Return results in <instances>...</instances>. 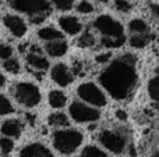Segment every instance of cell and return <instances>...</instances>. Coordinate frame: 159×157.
<instances>
[{"instance_id": "9a60e30c", "label": "cell", "mask_w": 159, "mask_h": 157, "mask_svg": "<svg viewBox=\"0 0 159 157\" xmlns=\"http://www.w3.org/2000/svg\"><path fill=\"white\" fill-rule=\"evenodd\" d=\"M27 64L31 68L36 70V71H46L49 68V60L45 57L43 54L38 53L35 49H32V52H30L25 57Z\"/></svg>"}, {"instance_id": "7402d4cb", "label": "cell", "mask_w": 159, "mask_h": 157, "mask_svg": "<svg viewBox=\"0 0 159 157\" xmlns=\"http://www.w3.org/2000/svg\"><path fill=\"white\" fill-rule=\"evenodd\" d=\"M3 68L10 74H20L21 71V64L16 57H10L3 60Z\"/></svg>"}, {"instance_id": "3957f363", "label": "cell", "mask_w": 159, "mask_h": 157, "mask_svg": "<svg viewBox=\"0 0 159 157\" xmlns=\"http://www.w3.org/2000/svg\"><path fill=\"white\" fill-rule=\"evenodd\" d=\"M8 4L13 10L30 17L32 24H41L50 14L48 0H8Z\"/></svg>"}, {"instance_id": "484cf974", "label": "cell", "mask_w": 159, "mask_h": 157, "mask_svg": "<svg viewBox=\"0 0 159 157\" xmlns=\"http://www.w3.org/2000/svg\"><path fill=\"white\" fill-rule=\"evenodd\" d=\"M14 150V141L8 136H2L0 138V153L3 156H8Z\"/></svg>"}, {"instance_id": "5bb4252c", "label": "cell", "mask_w": 159, "mask_h": 157, "mask_svg": "<svg viewBox=\"0 0 159 157\" xmlns=\"http://www.w3.org/2000/svg\"><path fill=\"white\" fill-rule=\"evenodd\" d=\"M69 50V43H67L64 39H56V40H50L46 42L45 45V52H46L48 56L50 57H63L64 54Z\"/></svg>"}, {"instance_id": "44dd1931", "label": "cell", "mask_w": 159, "mask_h": 157, "mask_svg": "<svg viewBox=\"0 0 159 157\" xmlns=\"http://www.w3.org/2000/svg\"><path fill=\"white\" fill-rule=\"evenodd\" d=\"M80 157H107V155L101 149V147L95 146V145H88L82 149Z\"/></svg>"}, {"instance_id": "603a6c76", "label": "cell", "mask_w": 159, "mask_h": 157, "mask_svg": "<svg viewBox=\"0 0 159 157\" xmlns=\"http://www.w3.org/2000/svg\"><path fill=\"white\" fill-rule=\"evenodd\" d=\"M14 113V106L7 96L0 93V116H8Z\"/></svg>"}, {"instance_id": "d4e9b609", "label": "cell", "mask_w": 159, "mask_h": 157, "mask_svg": "<svg viewBox=\"0 0 159 157\" xmlns=\"http://www.w3.org/2000/svg\"><path fill=\"white\" fill-rule=\"evenodd\" d=\"M148 95L154 102H158L159 97V78L155 75V77L151 78V81L148 82Z\"/></svg>"}, {"instance_id": "4fadbf2b", "label": "cell", "mask_w": 159, "mask_h": 157, "mask_svg": "<svg viewBox=\"0 0 159 157\" xmlns=\"http://www.w3.org/2000/svg\"><path fill=\"white\" fill-rule=\"evenodd\" d=\"M0 132L3 136H8L11 139H17L21 136L22 132V122L17 118H8L0 127Z\"/></svg>"}, {"instance_id": "d6a6232c", "label": "cell", "mask_w": 159, "mask_h": 157, "mask_svg": "<svg viewBox=\"0 0 159 157\" xmlns=\"http://www.w3.org/2000/svg\"><path fill=\"white\" fill-rule=\"evenodd\" d=\"M116 117H117L120 121H126L127 120V113L124 110H117L116 111Z\"/></svg>"}, {"instance_id": "5b68a950", "label": "cell", "mask_w": 159, "mask_h": 157, "mask_svg": "<svg viewBox=\"0 0 159 157\" xmlns=\"http://www.w3.org/2000/svg\"><path fill=\"white\" fill-rule=\"evenodd\" d=\"M93 28L101 33V38H126L123 24L109 14H101V15L96 17L95 21H93Z\"/></svg>"}, {"instance_id": "7a4b0ae2", "label": "cell", "mask_w": 159, "mask_h": 157, "mask_svg": "<svg viewBox=\"0 0 159 157\" xmlns=\"http://www.w3.org/2000/svg\"><path fill=\"white\" fill-rule=\"evenodd\" d=\"M53 147L63 156H71L81 147L84 135L81 131L73 128H59L53 134Z\"/></svg>"}, {"instance_id": "6da1fadb", "label": "cell", "mask_w": 159, "mask_h": 157, "mask_svg": "<svg viewBox=\"0 0 159 157\" xmlns=\"http://www.w3.org/2000/svg\"><path fill=\"white\" fill-rule=\"evenodd\" d=\"M137 82V58L130 53L112 60L99 74V83L115 100L129 99Z\"/></svg>"}, {"instance_id": "ba28073f", "label": "cell", "mask_w": 159, "mask_h": 157, "mask_svg": "<svg viewBox=\"0 0 159 157\" xmlns=\"http://www.w3.org/2000/svg\"><path fill=\"white\" fill-rule=\"evenodd\" d=\"M99 143L113 155H121L127 147V139L119 131L103 129L98 136Z\"/></svg>"}, {"instance_id": "277c9868", "label": "cell", "mask_w": 159, "mask_h": 157, "mask_svg": "<svg viewBox=\"0 0 159 157\" xmlns=\"http://www.w3.org/2000/svg\"><path fill=\"white\" fill-rule=\"evenodd\" d=\"M11 95H13L14 100L25 108L36 107L42 100V93L39 86L32 82H28V81H21V82L14 83L11 88Z\"/></svg>"}, {"instance_id": "ac0fdd59", "label": "cell", "mask_w": 159, "mask_h": 157, "mask_svg": "<svg viewBox=\"0 0 159 157\" xmlns=\"http://www.w3.org/2000/svg\"><path fill=\"white\" fill-rule=\"evenodd\" d=\"M48 122H49V125L56 127V128H66L70 125L69 117H67L64 113H60V111L50 114L49 118H48Z\"/></svg>"}, {"instance_id": "9c48e42d", "label": "cell", "mask_w": 159, "mask_h": 157, "mask_svg": "<svg viewBox=\"0 0 159 157\" xmlns=\"http://www.w3.org/2000/svg\"><path fill=\"white\" fill-rule=\"evenodd\" d=\"M50 78H52V81L56 85L61 86V88H66V86L71 85L73 81H74V75H73L71 70L64 63H57L52 67Z\"/></svg>"}, {"instance_id": "7c38bea8", "label": "cell", "mask_w": 159, "mask_h": 157, "mask_svg": "<svg viewBox=\"0 0 159 157\" xmlns=\"http://www.w3.org/2000/svg\"><path fill=\"white\" fill-rule=\"evenodd\" d=\"M57 22H59V27L61 28V31L66 32L67 35H70V36L78 35V33H81L82 29H84L82 22L74 15H61L60 18L57 19Z\"/></svg>"}, {"instance_id": "e0dca14e", "label": "cell", "mask_w": 159, "mask_h": 157, "mask_svg": "<svg viewBox=\"0 0 159 157\" xmlns=\"http://www.w3.org/2000/svg\"><path fill=\"white\" fill-rule=\"evenodd\" d=\"M38 38L43 42H50L56 39H63V33L53 27H43L38 31Z\"/></svg>"}, {"instance_id": "ffe728a7", "label": "cell", "mask_w": 159, "mask_h": 157, "mask_svg": "<svg viewBox=\"0 0 159 157\" xmlns=\"http://www.w3.org/2000/svg\"><path fill=\"white\" fill-rule=\"evenodd\" d=\"M129 29L133 33H148L149 32V25L147 24L145 19L143 18H133L129 22Z\"/></svg>"}, {"instance_id": "836d02e7", "label": "cell", "mask_w": 159, "mask_h": 157, "mask_svg": "<svg viewBox=\"0 0 159 157\" xmlns=\"http://www.w3.org/2000/svg\"><path fill=\"white\" fill-rule=\"evenodd\" d=\"M6 82H7V79H6V77L2 74V72H0V89H2V88H4V86H6Z\"/></svg>"}, {"instance_id": "d6986e66", "label": "cell", "mask_w": 159, "mask_h": 157, "mask_svg": "<svg viewBox=\"0 0 159 157\" xmlns=\"http://www.w3.org/2000/svg\"><path fill=\"white\" fill-rule=\"evenodd\" d=\"M151 38H149V32L148 33H133L130 38V46L134 49H144L147 45L149 43Z\"/></svg>"}, {"instance_id": "d590c367", "label": "cell", "mask_w": 159, "mask_h": 157, "mask_svg": "<svg viewBox=\"0 0 159 157\" xmlns=\"http://www.w3.org/2000/svg\"><path fill=\"white\" fill-rule=\"evenodd\" d=\"M151 157H159V156H158V153H157V152H155V153H154V155H152Z\"/></svg>"}, {"instance_id": "cb8c5ba5", "label": "cell", "mask_w": 159, "mask_h": 157, "mask_svg": "<svg viewBox=\"0 0 159 157\" xmlns=\"http://www.w3.org/2000/svg\"><path fill=\"white\" fill-rule=\"evenodd\" d=\"M126 43V38L112 39V38H101V45L106 49H120Z\"/></svg>"}, {"instance_id": "4316f807", "label": "cell", "mask_w": 159, "mask_h": 157, "mask_svg": "<svg viewBox=\"0 0 159 157\" xmlns=\"http://www.w3.org/2000/svg\"><path fill=\"white\" fill-rule=\"evenodd\" d=\"M93 10H95V7H93V4L89 0H80L77 4V11L80 14H84V15L93 13Z\"/></svg>"}, {"instance_id": "4dcf8cb0", "label": "cell", "mask_w": 159, "mask_h": 157, "mask_svg": "<svg viewBox=\"0 0 159 157\" xmlns=\"http://www.w3.org/2000/svg\"><path fill=\"white\" fill-rule=\"evenodd\" d=\"M110 58H112V53H110V52L99 53V54H96L95 61L98 64H106V63H109V61H110Z\"/></svg>"}, {"instance_id": "30bf717a", "label": "cell", "mask_w": 159, "mask_h": 157, "mask_svg": "<svg viewBox=\"0 0 159 157\" xmlns=\"http://www.w3.org/2000/svg\"><path fill=\"white\" fill-rule=\"evenodd\" d=\"M3 24L7 28V31L14 36V38H24L27 35V22L24 21V18L17 14H7L3 18Z\"/></svg>"}, {"instance_id": "f1b7e54d", "label": "cell", "mask_w": 159, "mask_h": 157, "mask_svg": "<svg viewBox=\"0 0 159 157\" xmlns=\"http://www.w3.org/2000/svg\"><path fill=\"white\" fill-rule=\"evenodd\" d=\"M115 8L119 11V13H123V14H127L131 11L133 6L129 0H115Z\"/></svg>"}, {"instance_id": "2e32d148", "label": "cell", "mask_w": 159, "mask_h": 157, "mask_svg": "<svg viewBox=\"0 0 159 157\" xmlns=\"http://www.w3.org/2000/svg\"><path fill=\"white\" fill-rule=\"evenodd\" d=\"M48 100H49L50 107L56 108V110H60V108H63L64 106L67 104V96H66V93H64V92H61V91H59V89L50 91Z\"/></svg>"}, {"instance_id": "83f0119b", "label": "cell", "mask_w": 159, "mask_h": 157, "mask_svg": "<svg viewBox=\"0 0 159 157\" xmlns=\"http://www.w3.org/2000/svg\"><path fill=\"white\" fill-rule=\"evenodd\" d=\"M53 6L60 11H69L74 7L75 0H52Z\"/></svg>"}, {"instance_id": "1f68e13d", "label": "cell", "mask_w": 159, "mask_h": 157, "mask_svg": "<svg viewBox=\"0 0 159 157\" xmlns=\"http://www.w3.org/2000/svg\"><path fill=\"white\" fill-rule=\"evenodd\" d=\"M80 45H82V46H91V45H93V36L89 35V33L82 35L81 39H80Z\"/></svg>"}, {"instance_id": "52a82bcc", "label": "cell", "mask_w": 159, "mask_h": 157, "mask_svg": "<svg viewBox=\"0 0 159 157\" xmlns=\"http://www.w3.org/2000/svg\"><path fill=\"white\" fill-rule=\"evenodd\" d=\"M77 95L82 102L93 106V107H105L107 104L106 95L103 93L101 88L95 85L93 82H84L80 83L77 88Z\"/></svg>"}, {"instance_id": "8fae6325", "label": "cell", "mask_w": 159, "mask_h": 157, "mask_svg": "<svg viewBox=\"0 0 159 157\" xmlns=\"http://www.w3.org/2000/svg\"><path fill=\"white\" fill-rule=\"evenodd\" d=\"M18 157H55L52 150L41 142H32L21 149Z\"/></svg>"}, {"instance_id": "e575fe53", "label": "cell", "mask_w": 159, "mask_h": 157, "mask_svg": "<svg viewBox=\"0 0 159 157\" xmlns=\"http://www.w3.org/2000/svg\"><path fill=\"white\" fill-rule=\"evenodd\" d=\"M96 2H99V3H107L109 0H96Z\"/></svg>"}, {"instance_id": "8992f818", "label": "cell", "mask_w": 159, "mask_h": 157, "mask_svg": "<svg viewBox=\"0 0 159 157\" xmlns=\"http://www.w3.org/2000/svg\"><path fill=\"white\" fill-rule=\"evenodd\" d=\"M69 114L71 117L73 121L78 122V124H87V122H96L101 118V111L96 107L88 104L85 102H80L75 100L70 104Z\"/></svg>"}, {"instance_id": "f546056e", "label": "cell", "mask_w": 159, "mask_h": 157, "mask_svg": "<svg viewBox=\"0 0 159 157\" xmlns=\"http://www.w3.org/2000/svg\"><path fill=\"white\" fill-rule=\"evenodd\" d=\"M14 49L7 43H0V60H6V58L13 57Z\"/></svg>"}]
</instances>
